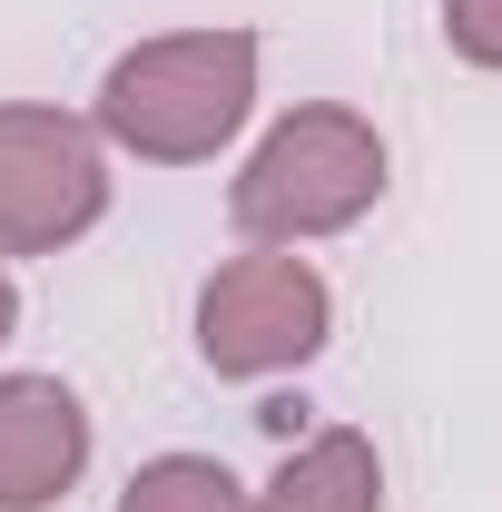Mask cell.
<instances>
[{
    "instance_id": "cell-5",
    "label": "cell",
    "mask_w": 502,
    "mask_h": 512,
    "mask_svg": "<svg viewBox=\"0 0 502 512\" xmlns=\"http://www.w3.org/2000/svg\"><path fill=\"white\" fill-rule=\"evenodd\" d=\"M89 473V404L60 375H0V512H50Z\"/></svg>"
},
{
    "instance_id": "cell-3",
    "label": "cell",
    "mask_w": 502,
    "mask_h": 512,
    "mask_svg": "<svg viewBox=\"0 0 502 512\" xmlns=\"http://www.w3.org/2000/svg\"><path fill=\"white\" fill-rule=\"evenodd\" d=\"M335 335V286L296 247H247L197 286V365L227 384L296 375Z\"/></svg>"
},
{
    "instance_id": "cell-6",
    "label": "cell",
    "mask_w": 502,
    "mask_h": 512,
    "mask_svg": "<svg viewBox=\"0 0 502 512\" xmlns=\"http://www.w3.org/2000/svg\"><path fill=\"white\" fill-rule=\"evenodd\" d=\"M256 512H384V453L355 424H325L306 444H286V463L266 473Z\"/></svg>"
},
{
    "instance_id": "cell-4",
    "label": "cell",
    "mask_w": 502,
    "mask_h": 512,
    "mask_svg": "<svg viewBox=\"0 0 502 512\" xmlns=\"http://www.w3.org/2000/svg\"><path fill=\"white\" fill-rule=\"evenodd\" d=\"M109 217V138L50 99H0V266L60 256Z\"/></svg>"
},
{
    "instance_id": "cell-8",
    "label": "cell",
    "mask_w": 502,
    "mask_h": 512,
    "mask_svg": "<svg viewBox=\"0 0 502 512\" xmlns=\"http://www.w3.org/2000/svg\"><path fill=\"white\" fill-rule=\"evenodd\" d=\"M443 40H453V60L502 69V0H443Z\"/></svg>"
},
{
    "instance_id": "cell-2",
    "label": "cell",
    "mask_w": 502,
    "mask_h": 512,
    "mask_svg": "<svg viewBox=\"0 0 502 512\" xmlns=\"http://www.w3.org/2000/svg\"><path fill=\"white\" fill-rule=\"evenodd\" d=\"M384 128L345 99H306L256 138V158L237 168L227 188V217L247 247H306V237H335L355 227L365 207L384 197Z\"/></svg>"
},
{
    "instance_id": "cell-7",
    "label": "cell",
    "mask_w": 502,
    "mask_h": 512,
    "mask_svg": "<svg viewBox=\"0 0 502 512\" xmlns=\"http://www.w3.org/2000/svg\"><path fill=\"white\" fill-rule=\"evenodd\" d=\"M119 512H256V493L217 453H148V463L128 473Z\"/></svg>"
},
{
    "instance_id": "cell-9",
    "label": "cell",
    "mask_w": 502,
    "mask_h": 512,
    "mask_svg": "<svg viewBox=\"0 0 502 512\" xmlns=\"http://www.w3.org/2000/svg\"><path fill=\"white\" fill-rule=\"evenodd\" d=\"M10 325H20V286H10V266H0V345H10Z\"/></svg>"
},
{
    "instance_id": "cell-1",
    "label": "cell",
    "mask_w": 502,
    "mask_h": 512,
    "mask_svg": "<svg viewBox=\"0 0 502 512\" xmlns=\"http://www.w3.org/2000/svg\"><path fill=\"white\" fill-rule=\"evenodd\" d=\"M256 60H266L256 30H158V40L109 60L89 128L128 158H148V168H197L247 128Z\"/></svg>"
}]
</instances>
